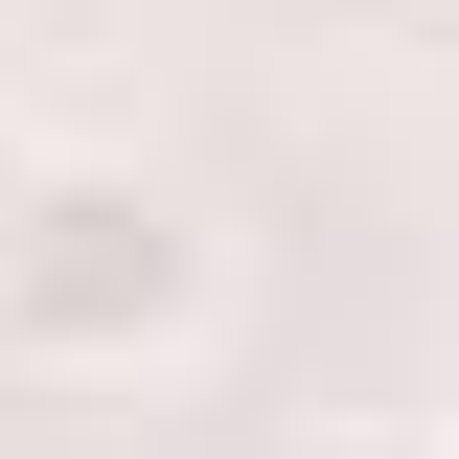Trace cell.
<instances>
[{
    "label": "cell",
    "instance_id": "1",
    "mask_svg": "<svg viewBox=\"0 0 459 459\" xmlns=\"http://www.w3.org/2000/svg\"><path fill=\"white\" fill-rule=\"evenodd\" d=\"M207 299H230V253H207V207H184L161 161H47L23 230H0V368H47V391L184 368Z\"/></svg>",
    "mask_w": 459,
    "mask_h": 459
},
{
    "label": "cell",
    "instance_id": "2",
    "mask_svg": "<svg viewBox=\"0 0 459 459\" xmlns=\"http://www.w3.org/2000/svg\"><path fill=\"white\" fill-rule=\"evenodd\" d=\"M276 459H459V437H391V413H322V437H276Z\"/></svg>",
    "mask_w": 459,
    "mask_h": 459
},
{
    "label": "cell",
    "instance_id": "3",
    "mask_svg": "<svg viewBox=\"0 0 459 459\" xmlns=\"http://www.w3.org/2000/svg\"><path fill=\"white\" fill-rule=\"evenodd\" d=\"M23 184H47V138H23V92H0V230H23Z\"/></svg>",
    "mask_w": 459,
    "mask_h": 459
}]
</instances>
